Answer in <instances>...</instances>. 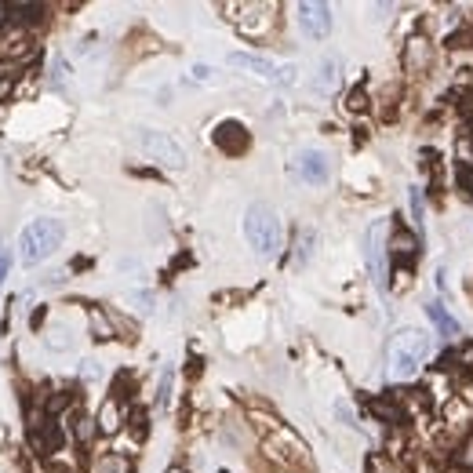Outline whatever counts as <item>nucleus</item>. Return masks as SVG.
I'll return each mask as SVG.
<instances>
[{"instance_id": "obj_30", "label": "nucleus", "mask_w": 473, "mask_h": 473, "mask_svg": "<svg viewBox=\"0 0 473 473\" xmlns=\"http://www.w3.org/2000/svg\"><path fill=\"white\" fill-rule=\"evenodd\" d=\"M132 429H135L139 441L146 437V412H135V415H132Z\"/></svg>"}, {"instance_id": "obj_28", "label": "nucleus", "mask_w": 473, "mask_h": 473, "mask_svg": "<svg viewBox=\"0 0 473 473\" xmlns=\"http://www.w3.org/2000/svg\"><path fill=\"white\" fill-rule=\"evenodd\" d=\"M8 270H11V248H4V244H0V284H4Z\"/></svg>"}, {"instance_id": "obj_1", "label": "nucleus", "mask_w": 473, "mask_h": 473, "mask_svg": "<svg viewBox=\"0 0 473 473\" xmlns=\"http://www.w3.org/2000/svg\"><path fill=\"white\" fill-rule=\"evenodd\" d=\"M429 353H434V342H429V335L422 328H401L390 339V375L397 382L415 379Z\"/></svg>"}, {"instance_id": "obj_13", "label": "nucleus", "mask_w": 473, "mask_h": 473, "mask_svg": "<svg viewBox=\"0 0 473 473\" xmlns=\"http://www.w3.org/2000/svg\"><path fill=\"white\" fill-rule=\"evenodd\" d=\"M4 11H8V18L15 26H26V23H40L44 18V4H18V0H11V4H4Z\"/></svg>"}, {"instance_id": "obj_4", "label": "nucleus", "mask_w": 473, "mask_h": 473, "mask_svg": "<svg viewBox=\"0 0 473 473\" xmlns=\"http://www.w3.org/2000/svg\"><path fill=\"white\" fill-rule=\"evenodd\" d=\"M386 233H390V222L375 219L368 226V237H364V263H368V277L379 291H390V270H386Z\"/></svg>"}, {"instance_id": "obj_19", "label": "nucleus", "mask_w": 473, "mask_h": 473, "mask_svg": "<svg viewBox=\"0 0 473 473\" xmlns=\"http://www.w3.org/2000/svg\"><path fill=\"white\" fill-rule=\"evenodd\" d=\"M48 350H55V353H66L70 346H73V332L70 328H62V324H55L51 332H48Z\"/></svg>"}, {"instance_id": "obj_11", "label": "nucleus", "mask_w": 473, "mask_h": 473, "mask_svg": "<svg viewBox=\"0 0 473 473\" xmlns=\"http://www.w3.org/2000/svg\"><path fill=\"white\" fill-rule=\"evenodd\" d=\"M339 80H342V58L339 55H324L320 58V66L313 73V92L317 95H332L339 92Z\"/></svg>"}, {"instance_id": "obj_14", "label": "nucleus", "mask_w": 473, "mask_h": 473, "mask_svg": "<svg viewBox=\"0 0 473 473\" xmlns=\"http://www.w3.org/2000/svg\"><path fill=\"white\" fill-rule=\"evenodd\" d=\"M124 422V412H120V401L110 397L102 408H99V434H117Z\"/></svg>"}, {"instance_id": "obj_20", "label": "nucleus", "mask_w": 473, "mask_h": 473, "mask_svg": "<svg viewBox=\"0 0 473 473\" xmlns=\"http://www.w3.org/2000/svg\"><path fill=\"white\" fill-rule=\"evenodd\" d=\"M95 434H99V419H92V415H80V419L73 422V437H77L80 444H88Z\"/></svg>"}, {"instance_id": "obj_5", "label": "nucleus", "mask_w": 473, "mask_h": 473, "mask_svg": "<svg viewBox=\"0 0 473 473\" xmlns=\"http://www.w3.org/2000/svg\"><path fill=\"white\" fill-rule=\"evenodd\" d=\"M139 149L149 157V160H157L164 168H182L186 164V149L171 139L168 132H153V127H139V135H135Z\"/></svg>"}, {"instance_id": "obj_6", "label": "nucleus", "mask_w": 473, "mask_h": 473, "mask_svg": "<svg viewBox=\"0 0 473 473\" xmlns=\"http://www.w3.org/2000/svg\"><path fill=\"white\" fill-rule=\"evenodd\" d=\"M233 70H248L263 80H277V84H295V66H277V62L263 58V55H248V51H233L229 58Z\"/></svg>"}, {"instance_id": "obj_17", "label": "nucleus", "mask_w": 473, "mask_h": 473, "mask_svg": "<svg viewBox=\"0 0 473 473\" xmlns=\"http://www.w3.org/2000/svg\"><path fill=\"white\" fill-rule=\"evenodd\" d=\"M466 419H469L466 401H462V397H451V401L444 404V422H448V426H466Z\"/></svg>"}, {"instance_id": "obj_8", "label": "nucleus", "mask_w": 473, "mask_h": 473, "mask_svg": "<svg viewBox=\"0 0 473 473\" xmlns=\"http://www.w3.org/2000/svg\"><path fill=\"white\" fill-rule=\"evenodd\" d=\"M295 168H298V179L310 182V186H324L332 179V160L324 149H303L295 157Z\"/></svg>"}, {"instance_id": "obj_27", "label": "nucleus", "mask_w": 473, "mask_h": 473, "mask_svg": "<svg viewBox=\"0 0 473 473\" xmlns=\"http://www.w3.org/2000/svg\"><path fill=\"white\" fill-rule=\"evenodd\" d=\"M80 375H84V379H99V375H102V364H99V360H84V364H80Z\"/></svg>"}, {"instance_id": "obj_26", "label": "nucleus", "mask_w": 473, "mask_h": 473, "mask_svg": "<svg viewBox=\"0 0 473 473\" xmlns=\"http://www.w3.org/2000/svg\"><path fill=\"white\" fill-rule=\"evenodd\" d=\"M193 80H197V84H215L219 77H215L211 66H193Z\"/></svg>"}, {"instance_id": "obj_7", "label": "nucleus", "mask_w": 473, "mask_h": 473, "mask_svg": "<svg viewBox=\"0 0 473 473\" xmlns=\"http://www.w3.org/2000/svg\"><path fill=\"white\" fill-rule=\"evenodd\" d=\"M295 18H298V30L310 40H324L332 33V8L320 4V0H303L295 8Z\"/></svg>"}, {"instance_id": "obj_25", "label": "nucleus", "mask_w": 473, "mask_h": 473, "mask_svg": "<svg viewBox=\"0 0 473 473\" xmlns=\"http://www.w3.org/2000/svg\"><path fill=\"white\" fill-rule=\"evenodd\" d=\"M66 404H70V393H55V397L48 401V408H44V412H48V419H55V415H58Z\"/></svg>"}, {"instance_id": "obj_29", "label": "nucleus", "mask_w": 473, "mask_h": 473, "mask_svg": "<svg viewBox=\"0 0 473 473\" xmlns=\"http://www.w3.org/2000/svg\"><path fill=\"white\" fill-rule=\"evenodd\" d=\"M66 80V58H55V66H51V84H62Z\"/></svg>"}, {"instance_id": "obj_24", "label": "nucleus", "mask_w": 473, "mask_h": 473, "mask_svg": "<svg viewBox=\"0 0 473 473\" xmlns=\"http://www.w3.org/2000/svg\"><path fill=\"white\" fill-rule=\"evenodd\" d=\"M171 379H175V372H171V368H164L160 386H157V401H160V404H168V401H171Z\"/></svg>"}, {"instance_id": "obj_18", "label": "nucleus", "mask_w": 473, "mask_h": 473, "mask_svg": "<svg viewBox=\"0 0 473 473\" xmlns=\"http://www.w3.org/2000/svg\"><path fill=\"white\" fill-rule=\"evenodd\" d=\"M404 62H408V70H426L429 66V48L422 44V40H412V44H408Z\"/></svg>"}, {"instance_id": "obj_33", "label": "nucleus", "mask_w": 473, "mask_h": 473, "mask_svg": "<svg viewBox=\"0 0 473 473\" xmlns=\"http://www.w3.org/2000/svg\"><path fill=\"white\" fill-rule=\"evenodd\" d=\"M58 473H70V469H58Z\"/></svg>"}, {"instance_id": "obj_21", "label": "nucleus", "mask_w": 473, "mask_h": 473, "mask_svg": "<svg viewBox=\"0 0 473 473\" xmlns=\"http://www.w3.org/2000/svg\"><path fill=\"white\" fill-rule=\"evenodd\" d=\"M92 332L95 339H113V324L102 317V310H92Z\"/></svg>"}, {"instance_id": "obj_10", "label": "nucleus", "mask_w": 473, "mask_h": 473, "mask_svg": "<svg viewBox=\"0 0 473 473\" xmlns=\"http://www.w3.org/2000/svg\"><path fill=\"white\" fill-rule=\"evenodd\" d=\"M30 55V30L26 26H0V58H26Z\"/></svg>"}, {"instance_id": "obj_9", "label": "nucleus", "mask_w": 473, "mask_h": 473, "mask_svg": "<svg viewBox=\"0 0 473 473\" xmlns=\"http://www.w3.org/2000/svg\"><path fill=\"white\" fill-rule=\"evenodd\" d=\"M248 132H244V124L241 120H222L219 127H215V146L222 149V153L237 157V153H244L248 149Z\"/></svg>"}, {"instance_id": "obj_23", "label": "nucleus", "mask_w": 473, "mask_h": 473, "mask_svg": "<svg viewBox=\"0 0 473 473\" xmlns=\"http://www.w3.org/2000/svg\"><path fill=\"white\" fill-rule=\"evenodd\" d=\"M346 110H350V113L368 110V95H364V88H353V92H350V99H346Z\"/></svg>"}, {"instance_id": "obj_12", "label": "nucleus", "mask_w": 473, "mask_h": 473, "mask_svg": "<svg viewBox=\"0 0 473 473\" xmlns=\"http://www.w3.org/2000/svg\"><path fill=\"white\" fill-rule=\"evenodd\" d=\"M426 317L434 320L437 332H441L444 339H459V335H462V324H459V320L444 310V303H437V298H429V303H426Z\"/></svg>"}, {"instance_id": "obj_31", "label": "nucleus", "mask_w": 473, "mask_h": 473, "mask_svg": "<svg viewBox=\"0 0 473 473\" xmlns=\"http://www.w3.org/2000/svg\"><path fill=\"white\" fill-rule=\"evenodd\" d=\"M11 88H15V80H11V73H8V77H0V102H4V99L11 95Z\"/></svg>"}, {"instance_id": "obj_3", "label": "nucleus", "mask_w": 473, "mask_h": 473, "mask_svg": "<svg viewBox=\"0 0 473 473\" xmlns=\"http://www.w3.org/2000/svg\"><path fill=\"white\" fill-rule=\"evenodd\" d=\"M244 237L259 259H277V251H281V219L266 201H255L244 211Z\"/></svg>"}, {"instance_id": "obj_16", "label": "nucleus", "mask_w": 473, "mask_h": 473, "mask_svg": "<svg viewBox=\"0 0 473 473\" xmlns=\"http://www.w3.org/2000/svg\"><path fill=\"white\" fill-rule=\"evenodd\" d=\"M313 244H317V229L313 226H303L298 229V237H295V263L303 266L310 255H313Z\"/></svg>"}, {"instance_id": "obj_2", "label": "nucleus", "mask_w": 473, "mask_h": 473, "mask_svg": "<svg viewBox=\"0 0 473 473\" xmlns=\"http://www.w3.org/2000/svg\"><path fill=\"white\" fill-rule=\"evenodd\" d=\"M62 237H66L62 219H55V215L33 219L23 229V237H18V259H23V266H37V263H44L48 255H55L62 248Z\"/></svg>"}, {"instance_id": "obj_22", "label": "nucleus", "mask_w": 473, "mask_h": 473, "mask_svg": "<svg viewBox=\"0 0 473 473\" xmlns=\"http://www.w3.org/2000/svg\"><path fill=\"white\" fill-rule=\"evenodd\" d=\"M455 466H462V469H473V434L462 441V448L455 451Z\"/></svg>"}, {"instance_id": "obj_32", "label": "nucleus", "mask_w": 473, "mask_h": 473, "mask_svg": "<svg viewBox=\"0 0 473 473\" xmlns=\"http://www.w3.org/2000/svg\"><path fill=\"white\" fill-rule=\"evenodd\" d=\"M469 295H473V281H469Z\"/></svg>"}, {"instance_id": "obj_15", "label": "nucleus", "mask_w": 473, "mask_h": 473, "mask_svg": "<svg viewBox=\"0 0 473 473\" xmlns=\"http://www.w3.org/2000/svg\"><path fill=\"white\" fill-rule=\"evenodd\" d=\"M393 251L404 255V259H412V255L419 251V237H415L412 229H404L401 222L393 226Z\"/></svg>"}]
</instances>
